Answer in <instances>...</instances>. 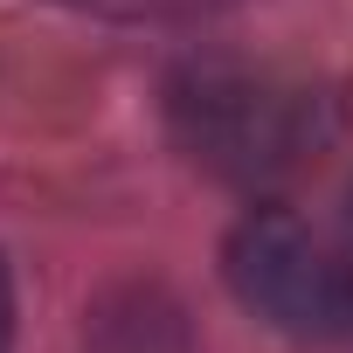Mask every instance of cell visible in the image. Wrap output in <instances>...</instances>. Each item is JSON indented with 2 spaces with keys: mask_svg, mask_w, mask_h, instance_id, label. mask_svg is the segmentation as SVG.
<instances>
[{
  "mask_svg": "<svg viewBox=\"0 0 353 353\" xmlns=\"http://www.w3.org/2000/svg\"><path fill=\"white\" fill-rule=\"evenodd\" d=\"M181 152L229 188H277L339 139V104L298 77L243 63H188L166 83Z\"/></svg>",
  "mask_w": 353,
  "mask_h": 353,
  "instance_id": "obj_1",
  "label": "cell"
},
{
  "mask_svg": "<svg viewBox=\"0 0 353 353\" xmlns=\"http://www.w3.org/2000/svg\"><path fill=\"white\" fill-rule=\"evenodd\" d=\"M229 291L284 339L353 332V250L312 236L291 208H250L222 250Z\"/></svg>",
  "mask_w": 353,
  "mask_h": 353,
  "instance_id": "obj_2",
  "label": "cell"
},
{
  "mask_svg": "<svg viewBox=\"0 0 353 353\" xmlns=\"http://www.w3.org/2000/svg\"><path fill=\"white\" fill-rule=\"evenodd\" d=\"M83 8H104V14H208V8H229V0H83Z\"/></svg>",
  "mask_w": 353,
  "mask_h": 353,
  "instance_id": "obj_3",
  "label": "cell"
},
{
  "mask_svg": "<svg viewBox=\"0 0 353 353\" xmlns=\"http://www.w3.org/2000/svg\"><path fill=\"white\" fill-rule=\"evenodd\" d=\"M14 346V277H8V263H0V353Z\"/></svg>",
  "mask_w": 353,
  "mask_h": 353,
  "instance_id": "obj_4",
  "label": "cell"
},
{
  "mask_svg": "<svg viewBox=\"0 0 353 353\" xmlns=\"http://www.w3.org/2000/svg\"><path fill=\"white\" fill-rule=\"evenodd\" d=\"M346 250H353V208H346Z\"/></svg>",
  "mask_w": 353,
  "mask_h": 353,
  "instance_id": "obj_5",
  "label": "cell"
}]
</instances>
